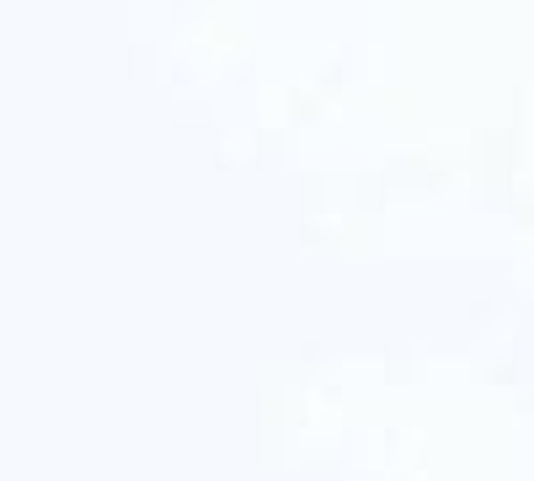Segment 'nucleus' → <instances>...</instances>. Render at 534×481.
Returning <instances> with one entry per match:
<instances>
[]
</instances>
